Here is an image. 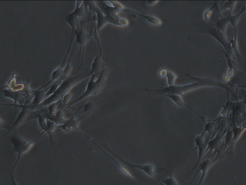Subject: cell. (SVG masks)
<instances>
[{
  "instance_id": "6da1fadb",
  "label": "cell",
  "mask_w": 246,
  "mask_h": 185,
  "mask_svg": "<svg viewBox=\"0 0 246 185\" xmlns=\"http://www.w3.org/2000/svg\"><path fill=\"white\" fill-rule=\"evenodd\" d=\"M123 162L128 166L129 168L132 169L137 168L141 170L144 172L148 175L153 177L157 179L160 183L161 185H162L161 182L159 179L158 176L154 172V170H159L163 171L166 169L169 168L170 166L165 168H157L153 165L149 164L145 165H140L134 164L123 160Z\"/></svg>"
},
{
  "instance_id": "7a4b0ae2",
  "label": "cell",
  "mask_w": 246,
  "mask_h": 185,
  "mask_svg": "<svg viewBox=\"0 0 246 185\" xmlns=\"http://www.w3.org/2000/svg\"><path fill=\"white\" fill-rule=\"evenodd\" d=\"M161 66L163 69L160 70L159 73L160 76L162 77H166L169 86L173 85L176 78L179 76Z\"/></svg>"
}]
</instances>
